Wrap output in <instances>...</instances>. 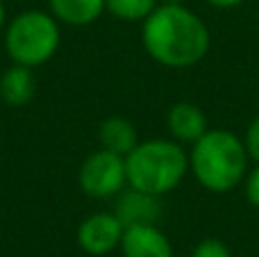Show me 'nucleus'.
<instances>
[{
  "instance_id": "f257e3e1",
  "label": "nucleus",
  "mask_w": 259,
  "mask_h": 257,
  "mask_svg": "<svg viewBox=\"0 0 259 257\" xmlns=\"http://www.w3.org/2000/svg\"><path fill=\"white\" fill-rule=\"evenodd\" d=\"M141 39L146 53L168 68H189L202 62L211 44L205 21L184 5H157L143 21Z\"/></svg>"
},
{
  "instance_id": "20e7f679",
  "label": "nucleus",
  "mask_w": 259,
  "mask_h": 257,
  "mask_svg": "<svg viewBox=\"0 0 259 257\" xmlns=\"http://www.w3.org/2000/svg\"><path fill=\"white\" fill-rule=\"evenodd\" d=\"M59 39V21L53 14L27 9L9 21L5 30V50L12 64L36 68L55 57Z\"/></svg>"
},
{
  "instance_id": "6ab92c4d",
  "label": "nucleus",
  "mask_w": 259,
  "mask_h": 257,
  "mask_svg": "<svg viewBox=\"0 0 259 257\" xmlns=\"http://www.w3.org/2000/svg\"><path fill=\"white\" fill-rule=\"evenodd\" d=\"M159 5H182V0H159Z\"/></svg>"
},
{
  "instance_id": "2eb2a0df",
  "label": "nucleus",
  "mask_w": 259,
  "mask_h": 257,
  "mask_svg": "<svg viewBox=\"0 0 259 257\" xmlns=\"http://www.w3.org/2000/svg\"><path fill=\"white\" fill-rule=\"evenodd\" d=\"M243 146H246L248 157L259 162V116L252 118L250 125H248L246 137H243Z\"/></svg>"
},
{
  "instance_id": "ddd939ff",
  "label": "nucleus",
  "mask_w": 259,
  "mask_h": 257,
  "mask_svg": "<svg viewBox=\"0 0 259 257\" xmlns=\"http://www.w3.org/2000/svg\"><path fill=\"white\" fill-rule=\"evenodd\" d=\"M159 0H105V9L121 21H146Z\"/></svg>"
},
{
  "instance_id": "dca6fc26",
  "label": "nucleus",
  "mask_w": 259,
  "mask_h": 257,
  "mask_svg": "<svg viewBox=\"0 0 259 257\" xmlns=\"http://www.w3.org/2000/svg\"><path fill=\"white\" fill-rule=\"evenodd\" d=\"M246 198L252 207L259 209V162H257V166L246 176Z\"/></svg>"
},
{
  "instance_id": "0eeeda50",
  "label": "nucleus",
  "mask_w": 259,
  "mask_h": 257,
  "mask_svg": "<svg viewBox=\"0 0 259 257\" xmlns=\"http://www.w3.org/2000/svg\"><path fill=\"white\" fill-rule=\"evenodd\" d=\"M118 248L123 257H173V246L168 237L155 223L125 228Z\"/></svg>"
},
{
  "instance_id": "6e6552de",
  "label": "nucleus",
  "mask_w": 259,
  "mask_h": 257,
  "mask_svg": "<svg viewBox=\"0 0 259 257\" xmlns=\"http://www.w3.org/2000/svg\"><path fill=\"white\" fill-rule=\"evenodd\" d=\"M114 214L125 228L130 226H143V223H157L161 214L159 196L146 194L139 189H123L116 196V205H114Z\"/></svg>"
},
{
  "instance_id": "9b49d317",
  "label": "nucleus",
  "mask_w": 259,
  "mask_h": 257,
  "mask_svg": "<svg viewBox=\"0 0 259 257\" xmlns=\"http://www.w3.org/2000/svg\"><path fill=\"white\" fill-rule=\"evenodd\" d=\"M48 7L59 23L84 27L103 16L105 0H48Z\"/></svg>"
},
{
  "instance_id": "a211bd4d",
  "label": "nucleus",
  "mask_w": 259,
  "mask_h": 257,
  "mask_svg": "<svg viewBox=\"0 0 259 257\" xmlns=\"http://www.w3.org/2000/svg\"><path fill=\"white\" fill-rule=\"evenodd\" d=\"M5 21H7V9H5V3L0 0V30L5 27Z\"/></svg>"
},
{
  "instance_id": "f8f14e48",
  "label": "nucleus",
  "mask_w": 259,
  "mask_h": 257,
  "mask_svg": "<svg viewBox=\"0 0 259 257\" xmlns=\"http://www.w3.org/2000/svg\"><path fill=\"white\" fill-rule=\"evenodd\" d=\"M98 139L105 150H112V153L121 155V157H127L139 144L137 127L123 116L105 118V121L100 123Z\"/></svg>"
},
{
  "instance_id": "1a4fd4ad",
  "label": "nucleus",
  "mask_w": 259,
  "mask_h": 257,
  "mask_svg": "<svg viewBox=\"0 0 259 257\" xmlns=\"http://www.w3.org/2000/svg\"><path fill=\"white\" fill-rule=\"evenodd\" d=\"M166 125H168V132L173 135V139L182 141V144H196L209 130L205 112L193 103H175L168 109Z\"/></svg>"
},
{
  "instance_id": "7ed1b4c3",
  "label": "nucleus",
  "mask_w": 259,
  "mask_h": 257,
  "mask_svg": "<svg viewBox=\"0 0 259 257\" xmlns=\"http://www.w3.org/2000/svg\"><path fill=\"white\" fill-rule=\"evenodd\" d=\"M127 187L152 196H164L184 180L189 171V155L178 141L148 139L125 157Z\"/></svg>"
},
{
  "instance_id": "f3484780",
  "label": "nucleus",
  "mask_w": 259,
  "mask_h": 257,
  "mask_svg": "<svg viewBox=\"0 0 259 257\" xmlns=\"http://www.w3.org/2000/svg\"><path fill=\"white\" fill-rule=\"evenodd\" d=\"M209 5H214V7H221V9H230V7H237V5H241L243 0H207Z\"/></svg>"
},
{
  "instance_id": "4468645a",
  "label": "nucleus",
  "mask_w": 259,
  "mask_h": 257,
  "mask_svg": "<svg viewBox=\"0 0 259 257\" xmlns=\"http://www.w3.org/2000/svg\"><path fill=\"white\" fill-rule=\"evenodd\" d=\"M191 257H232V255H230V248L223 241L209 237V239H202L200 244L193 248Z\"/></svg>"
},
{
  "instance_id": "39448f33",
  "label": "nucleus",
  "mask_w": 259,
  "mask_h": 257,
  "mask_svg": "<svg viewBox=\"0 0 259 257\" xmlns=\"http://www.w3.org/2000/svg\"><path fill=\"white\" fill-rule=\"evenodd\" d=\"M80 189L91 198H114L127 187L125 157L112 150H96L80 166Z\"/></svg>"
},
{
  "instance_id": "f03ea898",
  "label": "nucleus",
  "mask_w": 259,
  "mask_h": 257,
  "mask_svg": "<svg viewBox=\"0 0 259 257\" xmlns=\"http://www.w3.org/2000/svg\"><path fill=\"white\" fill-rule=\"evenodd\" d=\"M189 168L193 178L214 194L237 189L248 173V153L243 141L230 130H207L191 144Z\"/></svg>"
},
{
  "instance_id": "9d476101",
  "label": "nucleus",
  "mask_w": 259,
  "mask_h": 257,
  "mask_svg": "<svg viewBox=\"0 0 259 257\" xmlns=\"http://www.w3.org/2000/svg\"><path fill=\"white\" fill-rule=\"evenodd\" d=\"M36 80L32 68L21 66V64H12L0 77V98L12 107H21L27 105L34 98Z\"/></svg>"
},
{
  "instance_id": "423d86ee",
  "label": "nucleus",
  "mask_w": 259,
  "mask_h": 257,
  "mask_svg": "<svg viewBox=\"0 0 259 257\" xmlns=\"http://www.w3.org/2000/svg\"><path fill=\"white\" fill-rule=\"evenodd\" d=\"M125 226L114 212H96L87 217L77 228V246L87 255L103 257L121 246Z\"/></svg>"
}]
</instances>
